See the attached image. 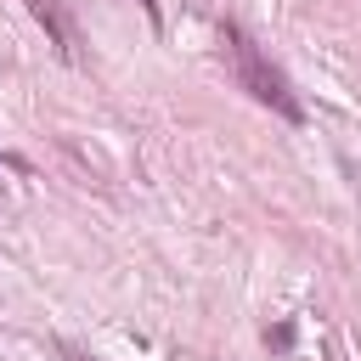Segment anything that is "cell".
Instances as JSON below:
<instances>
[{
	"label": "cell",
	"mask_w": 361,
	"mask_h": 361,
	"mask_svg": "<svg viewBox=\"0 0 361 361\" xmlns=\"http://www.w3.org/2000/svg\"><path fill=\"white\" fill-rule=\"evenodd\" d=\"M34 17L56 34V45H62V56H79V34H73V23L62 17V6L56 0H34Z\"/></svg>",
	"instance_id": "7a4b0ae2"
},
{
	"label": "cell",
	"mask_w": 361,
	"mask_h": 361,
	"mask_svg": "<svg viewBox=\"0 0 361 361\" xmlns=\"http://www.w3.org/2000/svg\"><path fill=\"white\" fill-rule=\"evenodd\" d=\"M220 45H226V62H231V79H237V90H248L259 107H271V113H282L288 124H305V102L293 96V85H288V73L259 51V39L243 28V23H220Z\"/></svg>",
	"instance_id": "6da1fadb"
},
{
	"label": "cell",
	"mask_w": 361,
	"mask_h": 361,
	"mask_svg": "<svg viewBox=\"0 0 361 361\" xmlns=\"http://www.w3.org/2000/svg\"><path fill=\"white\" fill-rule=\"evenodd\" d=\"M141 11H147V17H152V23H158V0H141Z\"/></svg>",
	"instance_id": "3957f363"
}]
</instances>
